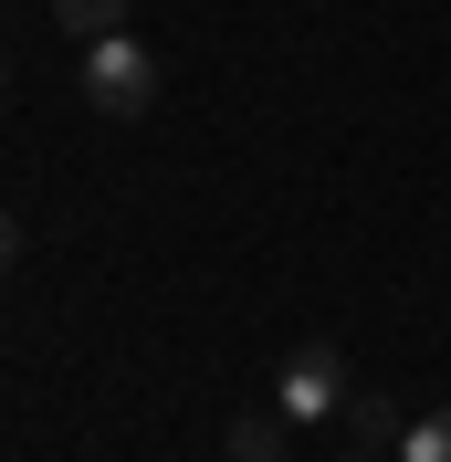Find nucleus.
Segmentation results:
<instances>
[{
	"instance_id": "f257e3e1",
	"label": "nucleus",
	"mask_w": 451,
	"mask_h": 462,
	"mask_svg": "<svg viewBox=\"0 0 451 462\" xmlns=\"http://www.w3.org/2000/svg\"><path fill=\"white\" fill-rule=\"evenodd\" d=\"M85 106H95V116H147V106H158V63H147L137 32L85 42Z\"/></svg>"
},
{
	"instance_id": "f03ea898",
	"label": "nucleus",
	"mask_w": 451,
	"mask_h": 462,
	"mask_svg": "<svg viewBox=\"0 0 451 462\" xmlns=\"http://www.w3.org/2000/svg\"><path fill=\"white\" fill-rule=\"evenodd\" d=\"M346 400H357V378H346V357L326 337H305L294 357H283V378H273V410H283V420H336Z\"/></svg>"
},
{
	"instance_id": "7ed1b4c3",
	"label": "nucleus",
	"mask_w": 451,
	"mask_h": 462,
	"mask_svg": "<svg viewBox=\"0 0 451 462\" xmlns=\"http://www.w3.org/2000/svg\"><path fill=\"white\" fill-rule=\"evenodd\" d=\"M53 22L74 42H106V32H126V0H53Z\"/></svg>"
},
{
	"instance_id": "20e7f679",
	"label": "nucleus",
	"mask_w": 451,
	"mask_h": 462,
	"mask_svg": "<svg viewBox=\"0 0 451 462\" xmlns=\"http://www.w3.org/2000/svg\"><path fill=\"white\" fill-rule=\"evenodd\" d=\"M336 420H346V431H357V441H367V452H389V441H399V431H410V420H399V410H389V400H367V389H357V400H346V410H336Z\"/></svg>"
},
{
	"instance_id": "39448f33",
	"label": "nucleus",
	"mask_w": 451,
	"mask_h": 462,
	"mask_svg": "<svg viewBox=\"0 0 451 462\" xmlns=\"http://www.w3.org/2000/svg\"><path fill=\"white\" fill-rule=\"evenodd\" d=\"M399 462H451V410H420V420L399 431Z\"/></svg>"
},
{
	"instance_id": "423d86ee",
	"label": "nucleus",
	"mask_w": 451,
	"mask_h": 462,
	"mask_svg": "<svg viewBox=\"0 0 451 462\" xmlns=\"http://www.w3.org/2000/svg\"><path fill=\"white\" fill-rule=\"evenodd\" d=\"M273 452H283L273 420H242V431H231V462H273Z\"/></svg>"
},
{
	"instance_id": "0eeeda50",
	"label": "nucleus",
	"mask_w": 451,
	"mask_h": 462,
	"mask_svg": "<svg viewBox=\"0 0 451 462\" xmlns=\"http://www.w3.org/2000/svg\"><path fill=\"white\" fill-rule=\"evenodd\" d=\"M0 273H11V221H0Z\"/></svg>"
},
{
	"instance_id": "6e6552de",
	"label": "nucleus",
	"mask_w": 451,
	"mask_h": 462,
	"mask_svg": "<svg viewBox=\"0 0 451 462\" xmlns=\"http://www.w3.org/2000/svg\"><path fill=\"white\" fill-rule=\"evenodd\" d=\"M357 462H378V452H357Z\"/></svg>"
}]
</instances>
